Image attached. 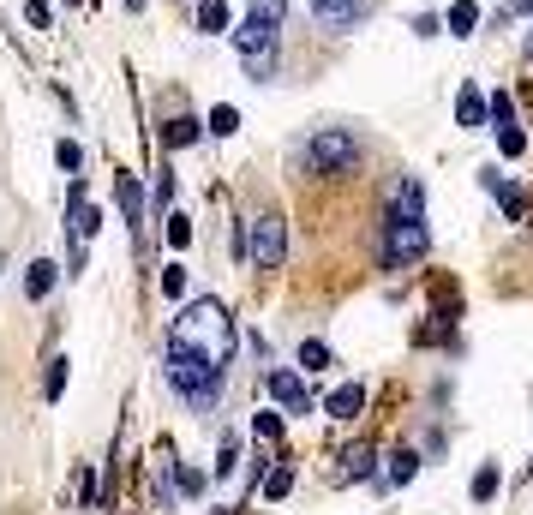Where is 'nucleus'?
Wrapping results in <instances>:
<instances>
[{
  "label": "nucleus",
  "instance_id": "obj_25",
  "mask_svg": "<svg viewBox=\"0 0 533 515\" xmlns=\"http://www.w3.org/2000/svg\"><path fill=\"white\" fill-rule=\"evenodd\" d=\"M486 114H492V120H498V126H510V120H516V102H510V96H504V90H498V96H492V102H486Z\"/></svg>",
  "mask_w": 533,
  "mask_h": 515
},
{
  "label": "nucleus",
  "instance_id": "obj_8",
  "mask_svg": "<svg viewBox=\"0 0 533 515\" xmlns=\"http://www.w3.org/2000/svg\"><path fill=\"white\" fill-rule=\"evenodd\" d=\"M456 126H468V132L486 126V96H480L474 84H462V96H456Z\"/></svg>",
  "mask_w": 533,
  "mask_h": 515
},
{
  "label": "nucleus",
  "instance_id": "obj_9",
  "mask_svg": "<svg viewBox=\"0 0 533 515\" xmlns=\"http://www.w3.org/2000/svg\"><path fill=\"white\" fill-rule=\"evenodd\" d=\"M114 192H120V210H126L132 234L144 240V192H138V180H132V174H120V186H114Z\"/></svg>",
  "mask_w": 533,
  "mask_h": 515
},
{
  "label": "nucleus",
  "instance_id": "obj_28",
  "mask_svg": "<svg viewBox=\"0 0 533 515\" xmlns=\"http://www.w3.org/2000/svg\"><path fill=\"white\" fill-rule=\"evenodd\" d=\"M162 294H168V300H180V294H186V270H180V264H168V270H162Z\"/></svg>",
  "mask_w": 533,
  "mask_h": 515
},
{
  "label": "nucleus",
  "instance_id": "obj_1",
  "mask_svg": "<svg viewBox=\"0 0 533 515\" xmlns=\"http://www.w3.org/2000/svg\"><path fill=\"white\" fill-rule=\"evenodd\" d=\"M234 348H240V330H234V318H228V306L222 300H192L180 318H174V330H168V384H174V396L186 402V408H216V396H222V378H228V360H234Z\"/></svg>",
  "mask_w": 533,
  "mask_h": 515
},
{
  "label": "nucleus",
  "instance_id": "obj_7",
  "mask_svg": "<svg viewBox=\"0 0 533 515\" xmlns=\"http://www.w3.org/2000/svg\"><path fill=\"white\" fill-rule=\"evenodd\" d=\"M270 396H276V408H288V414H306V408H312L300 372H270Z\"/></svg>",
  "mask_w": 533,
  "mask_h": 515
},
{
  "label": "nucleus",
  "instance_id": "obj_22",
  "mask_svg": "<svg viewBox=\"0 0 533 515\" xmlns=\"http://www.w3.org/2000/svg\"><path fill=\"white\" fill-rule=\"evenodd\" d=\"M168 246H174V252L192 246V216H168Z\"/></svg>",
  "mask_w": 533,
  "mask_h": 515
},
{
  "label": "nucleus",
  "instance_id": "obj_26",
  "mask_svg": "<svg viewBox=\"0 0 533 515\" xmlns=\"http://www.w3.org/2000/svg\"><path fill=\"white\" fill-rule=\"evenodd\" d=\"M498 150H504V156H522V150H528V138H522L516 126H498Z\"/></svg>",
  "mask_w": 533,
  "mask_h": 515
},
{
  "label": "nucleus",
  "instance_id": "obj_23",
  "mask_svg": "<svg viewBox=\"0 0 533 515\" xmlns=\"http://www.w3.org/2000/svg\"><path fill=\"white\" fill-rule=\"evenodd\" d=\"M300 366H306V372H324V366H330V348H324V342H300Z\"/></svg>",
  "mask_w": 533,
  "mask_h": 515
},
{
  "label": "nucleus",
  "instance_id": "obj_2",
  "mask_svg": "<svg viewBox=\"0 0 533 515\" xmlns=\"http://www.w3.org/2000/svg\"><path fill=\"white\" fill-rule=\"evenodd\" d=\"M282 24H288V0H252L240 30H234V48L246 60V78H276V42H282Z\"/></svg>",
  "mask_w": 533,
  "mask_h": 515
},
{
  "label": "nucleus",
  "instance_id": "obj_12",
  "mask_svg": "<svg viewBox=\"0 0 533 515\" xmlns=\"http://www.w3.org/2000/svg\"><path fill=\"white\" fill-rule=\"evenodd\" d=\"M312 6H318V18H324L330 30H348V24H360V12H366L360 0H312Z\"/></svg>",
  "mask_w": 533,
  "mask_h": 515
},
{
  "label": "nucleus",
  "instance_id": "obj_27",
  "mask_svg": "<svg viewBox=\"0 0 533 515\" xmlns=\"http://www.w3.org/2000/svg\"><path fill=\"white\" fill-rule=\"evenodd\" d=\"M54 162H60V168H84V150H78L72 138H60V144H54Z\"/></svg>",
  "mask_w": 533,
  "mask_h": 515
},
{
  "label": "nucleus",
  "instance_id": "obj_13",
  "mask_svg": "<svg viewBox=\"0 0 533 515\" xmlns=\"http://www.w3.org/2000/svg\"><path fill=\"white\" fill-rule=\"evenodd\" d=\"M198 138H204V126H198L192 114H180V120L162 126V144H168V150H186V144H198Z\"/></svg>",
  "mask_w": 533,
  "mask_h": 515
},
{
  "label": "nucleus",
  "instance_id": "obj_34",
  "mask_svg": "<svg viewBox=\"0 0 533 515\" xmlns=\"http://www.w3.org/2000/svg\"><path fill=\"white\" fill-rule=\"evenodd\" d=\"M120 6H126V12H144V0H120Z\"/></svg>",
  "mask_w": 533,
  "mask_h": 515
},
{
  "label": "nucleus",
  "instance_id": "obj_33",
  "mask_svg": "<svg viewBox=\"0 0 533 515\" xmlns=\"http://www.w3.org/2000/svg\"><path fill=\"white\" fill-rule=\"evenodd\" d=\"M504 12H533V0H504Z\"/></svg>",
  "mask_w": 533,
  "mask_h": 515
},
{
  "label": "nucleus",
  "instance_id": "obj_29",
  "mask_svg": "<svg viewBox=\"0 0 533 515\" xmlns=\"http://www.w3.org/2000/svg\"><path fill=\"white\" fill-rule=\"evenodd\" d=\"M492 492H498V468H492V462H486V468H480V474H474V498H480V504H486V498H492Z\"/></svg>",
  "mask_w": 533,
  "mask_h": 515
},
{
  "label": "nucleus",
  "instance_id": "obj_31",
  "mask_svg": "<svg viewBox=\"0 0 533 515\" xmlns=\"http://www.w3.org/2000/svg\"><path fill=\"white\" fill-rule=\"evenodd\" d=\"M180 492H192V498H198V492H204V474H198V468H180Z\"/></svg>",
  "mask_w": 533,
  "mask_h": 515
},
{
  "label": "nucleus",
  "instance_id": "obj_4",
  "mask_svg": "<svg viewBox=\"0 0 533 515\" xmlns=\"http://www.w3.org/2000/svg\"><path fill=\"white\" fill-rule=\"evenodd\" d=\"M300 162H306V174H354L360 144H354V132H342V126H318V132L306 138Z\"/></svg>",
  "mask_w": 533,
  "mask_h": 515
},
{
  "label": "nucleus",
  "instance_id": "obj_5",
  "mask_svg": "<svg viewBox=\"0 0 533 515\" xmlns=\"http://www.w3.org/2000/svg\"><path fill=\"white\" fill-rule=\"evenodd\" d=\"M102 228V210L90 204V192H84V180H72V192H66V234H72V270H84V246H90V234Z\"/></svg>",
  "mask_w": 533,
  "mask_h": 515
},
{
  "label": "nucleus",
  "instance_id": "obj_10",
  "mask_svg": "<svg viewBox=\"0 0 533 515\" xmlns=\"http://www.w3.org/2000/svg\"><path fill=\"white\" fill-rule=\"evenodd\" d=\"M54 282H60V264H54V258H36V264H30V276H24V294H30V300H48V294H54Z\"/></svg>",
  "mask_w": 533,
  "mask_h": 515
},
{
  "label": "nucleus",
  "instance_id": "obj_19",
  "mask_svg": "<svg viewBox=\"0 0 533 515\" xmlns=\"http://www.w3.org/2000/svg\"><path fill=\"white\" fill-rule=\"evenodd\" d=\"M288 492H294V468L282 462V468H270V480H264V498H270V504H282Z\"/></svg>",
  "mask_w": 533,
  "mask_h": 515
},
{
  "label": "nucleus",
  "instance_id": "obj_3",
  "mask_svg": "<svg viewBox=\"0 0 533 515\" xmlns=\"http://www.w3.org/2000/svg\"><path fill=\"white\" fill-rule=\"evenodd\" d=\"M426 246H432V234H426V192H420V180H402V186H396L390 228H384V264H390V270L420 264Z\"/></svg>",
  "mask_w": 533,
  "mask_h": 515
},
{
  "label": "nucleus",
  "instance_id": "obj_11",
  "mask_svg": "<svg viewBox=\"0 0 533 515\" xmlns=\"http://www.w3.org/2000/svg\"><path fill=\"white\" fill-rule=\"evenodd\" d=\"M360 408H366V390H360V384H342V390H330V402H324L330 420H354Z\"/></svg>",
  "mask_w": 533,
  "mask_h": 515
},
{
  "label": "nucleus",
  "instance_id": "obj_14",
  "mask_svg": "<svg viewBox=\"0 0 533 515\" xmlns=\"http://www.w3.org/2000/svg\"><path fill=\"white\" fill-rule=\"evenodd\" d=\"M486 192H498V198H504V210H510V222H522V192H516L498 168H486Z\"/></svg>",
  "mask_w": 533,
  "mask_h": 515
},
{
  "label": "nucleus",
  "instance_id": "obj_32",
  "mask_svg": "<svg viewBox=\"0 0 533 515\" xmlns=\"http://www.w3.org/2000/svg\"><path fill=\"white\" fill-rule=\"evenodd\" d=\"M168 198H174V174L162 168V174H156V204H168Z\"/></svg>",
  "mask_w": 533,
  "mask_h": 515
},
{
  "label": "nucleus",
  "instance_id": "obj_6",
  "mask_svg": "<svg viewBox=\"0 0 533 515\" xmlns=\"http://www.w3.org/2000/svg\"><path fill=\"white\" fill-rule=\"evenodd\" d=\"M246 258L258 270H282V258H288V222L282 216H258L252 234H246Z\"/></svg>",
  "mask_w": 533,
  "mask_h": 515
},
{
  "label": "nucleus",
  "instance_id": "obj_21",
  "mask_svg": "<svg viewBox=\"0 0 533 515\" xmlns=\"http://www.w3.org/2000/svg\"><path fill=\"white\" fill-rule=\"evenodd\" d=\"M342 462H348V468H342V480H366V474H372V450H366V444H360V450H348Z\"/></svg>",
  "mask_w": 533,
  "mask_h": 515
},
{
  "label": "nucleus",
  "instance_id": "obj_24",
  "mask_svg": "<svg viewBox=\"0 0 533 515\" xmlns=\"http://www.w3.org/2000/svg\"><path fill=\"white\" fill-rule=\"evenodd\" d=\"M24 18H30V30H54V6H48V0H30Z\"/></svg>",
  "mask_w": 533,
  "mask_h": 515
},
{
  "label": "nucleus",
  "instance_id": "obj_20",
  "mask_svg": "<svg viewBox=\"0 0 533 515\" xmlns=\"http://www.w3.org/2000/svg\"><path fill=\"white\" fill-rule=\"evenodd\" d=\"M60 390H66V360L54 354V360H48V378H42V396H48V402H60Z\"/></svg>",
  "mask_w": 533,
  "mask_h": 515
},
{
  "label": "nucleus",
  "instance_id": "obj_30",
  "mask_svg": "<svg viewBox=\"0 0 533 515\" xmlns=\"http://www.w3.org/2000/svg\"><path fill=\"white\" fill-rule=\"evenodd\" d=\"M252 432H258V438H282V414H258Z\"/></svg>",
  "mask_w": 533,
  "mask_h": 515
},
{
  "label": "nucleus",
  "instance_id": "obj_15",
  "mask_svg": "<svg viewBox=\"0 0 533 515\" xmlns=\"http://www.w3.org/2000/svg\"><path fill=\"white\" fill-rule=\"evenodd\" d=\"M198 30H204V36L228 30V0H198Z\"/></svg>",
  "mask_w": 533,
  "mask_h": 515
},
{
  "label": "nucleus",
  "instance_id": "obj_17",
  "mask_svg": "<svg viewBox=\"0 0 533 515\" xmlns=\"http://www.w3.org/2000/svg\"><path fill=\"white\" fill-rule=\"evenodd\" d=\"M210 132H216V138H234V132H240V108H234V102H216V108H210Z\"/></svg>",
  "mask_w": 533,
  "mask_h": 515
},
{
  "label": "nucleus",
  "instance_id": "obj_35",
  "mask_svg": "<svg viewBox=\"0 0 533 515\" xmlns=\"http://www.w3.org/2000/svg\"><path fill=\"white\" fill-rule=\"evenodd\" d=\"M72 6H84V0H72Z\"/></svg>",
  "mask_w": 533,
  "mask_h": 515
},
{
  "label": "nucleus",
  "instance_id": "obj_16",
  "mask_svg": "<svg viewBox=\"0 0 533 515\" xmlns=\"http://www.w3.org/2000/svg\"><path fill=\"white\" fill-rule=\"evenodd\" d=\"M474 24H480V6L474 0H456L450 6V36H474Z\"/></svg>",
  "mask_w": 533,
  "mask_h": 515
},
{
  "label": "nucleus",
  "instance_id": "obj_37",
  "mask_svg": "<svg viewBox=\"0 0 533 515\" xmlns=\"http://www.w3.org/2000/svg\"><path fill=\"white\" fill-rule=\"evenodd\" d=\"M528 474H533V468H528Z\"/></svg>",
  "mask_w": 533,
  "mask_h": 515
},
{
  "label": "nucleus",
  "instance_id": "obj_36",
  "mask_svg": "<svg viewBox=\"0 0 533 515\" xmlns=\"http://www.w3.org/2000/svg\"><path fill=\"white\" fill-rule=\"evenodd\" d=\"M0 270H6V264H0Z\"/></svg>",
  "mask_w": 533,
  "mask_h": 515
},
{
  "label": "nucleus",
  "instance_id": "obj_18",
  "mask_svg": "<svg viewBox=\"0 0 533 515\" xmlns=\"http://www.w3.org/2000/svg\"><path fill=\"white\" fill-rule=\"evenodd\" d=\"M414 474H420V456H414V450H396V456H390V486H408Z\"/></svg>",
  "mask_w": 533,
  "mask_h": 515
}]
</instances>
